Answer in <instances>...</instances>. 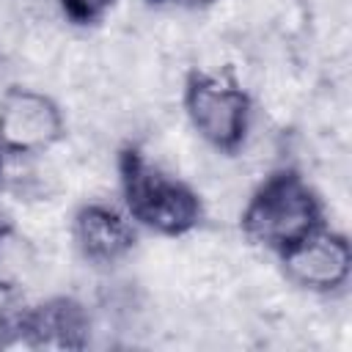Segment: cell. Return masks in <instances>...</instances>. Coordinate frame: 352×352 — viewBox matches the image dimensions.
<instances>
[{
	"mask_svg": "<svg viewBox=\"0 0 352 352\" xmlns=\"http://www.w3.org/2000/svg\"><path fill=\"white\" fill-rule=\"evenodd\" d=\"M239 226L248 239L283 256L324 226V209L316 190L297 170L283 168L256 187Z\"/></svg>",
	"mask_w": 352,
	"mask_h": 352,
	"instance_id": "cell-1",
	"label": "cell"
},
{
	"mask_svg": "<svg viewBox=\"0 0 352 352\" xmlns=\"http://www.w3.org/2000/svg\"><path fill=\"white\" fill-rule=\"evenodd\" d=\"M118 179L129 217L162 236H182L204 217L198 192L148 162L143 151L132 146L118 154Z\"/></svg>",
	"mask_w": 352,
	"mask_h": 352,
	"instance_id": "cell-2",
	"label": "cell"
},
{
	"mask_svg": "<svg viewBox=\"0 0 352 352\" xmlns=\"http://www.w3.org/2000/svg\"><path fill=\"white\" fill-rule=\"evenodd\" d=\"M184 113L209 146L231 154L248 138L253 102L234 80L192 72L184 82Z\"/></svg>",
	"mask_w": 352,
	"mask_h": 352,
	"instance_id": "cell-3",
	"label": "cell"
},
{
	"mask_svg": "<svg viewBox=\"0 0 352 352\" xmlns=\"http://www.w3.org/2000/svg\"><path fill=\"white\" fill-rule=\"evenodd\" d=\"M63 138V113L41 91L8 88L0 99V148L6 157L44 154Z\"/></svg>",
	"mask_w": 352,
	"mask_h": 352,
	"instance_id": "cell-4",
	"label": "cell"
},
{
	"mask_svg": "<svg viewBox=\"0 0 352 352\" xmlns=\"http://www.w3.org/2000/svg\"><path fill=\"white\" fill-rule=\"evenodd\" d=\"M280 258L286 275L311 292H336L349 280L352 272L349 239L338 231H330L327 226L289 248Z\"/></svg>",
	"mask_w": 352,
	"mask_h": 352,
	"instance_id": "cell-5",
	"label": "cell"
},
{
	"mask_svg": "<svg viewBox=\"0 0 352 352\" xmlns=\"http://www.w3.org/2000/svg\"><path fill=\"white\" fill-rule=\"evenodd\" d=\"M6 330L28 346L80 349L88 336V314L72 297H52L8 319Z\"/></svg>",
	"mask_w": 352,
	"mask_h": 352,
	"instance_id": "cell-6",
	"label": "cell"
},
{
	"mask_svg": "<svg viewBox=\"0 0 352 352\" xmlns=\"http://www.w3.org/2000/svg\"><path fill=\"white\" fill-rule=\"evenodd\" d=\"M74 242L82 258L116 264L135 248V228L107 204H82L74 214Z\"/></svg>",
	"mask_w": 352,
	"mask_h": 352,
	"instance_id": "cell-7",
	"label": "cell"
},
{
	"mask_svg": "<svg viewBox=\"0 0 352 352\" xmlns=\"http://www.w3.org/2000/svg\"><path fill=\"white\" fill-rule=\"evenodd\" d=\"M63 14L77 22V25H91V22H99L107 8L116 3V0H58Z\"/></svg>",
	"mask_w": 352,
	"mask_h": 352,
	"instance_id": "cell-8",
	"label": "cell"
},
{
	"mask_svg": "<svg viewBox=\"0 0 352 352\" xmlns=\"http://www.w3.org/2000/svg\"><path fill=\"white\" fill-rule=\"evenodd\" d=\"M8 236V223H6V217L0 214V245H3V239Z\"/></svg>",
	"mask_w": 352,
	"mask_h": 352,
	"instance_id": "cell-9",
	"label": "cell"
},
{
	"mask_svg": "<svg viewBox=\"0 0 352 352\" xmlns=\"http://www.w3.org/2000/svg\"><path fill=\"white\" fill-rule=\"evenodd\" d=\"M157 3H162V0H157ZM176 3V0H173ZM179 3H190V6H201V3H209V0H179Z\"/></svg>",
	"mask_w": 352,
	"mask_h": 352,
	"instance_id": "cell-10",
	"label": "cell"
},
{
	"mask_svg": "<svg viewBox=\"0 0 352 352\" xmlns=\"http://www.w3.org/2000/svg\"><path fill=\"white\" fill-rule=\"evenodd\" d=\"M3 160H6V154H3V148H0V176H3Z\"/></svg>",
	"mask_w": 352,
	"mask_h": 352,
	"instance_id": "cell-11",
	"label": "cell"
}]
</instances>
